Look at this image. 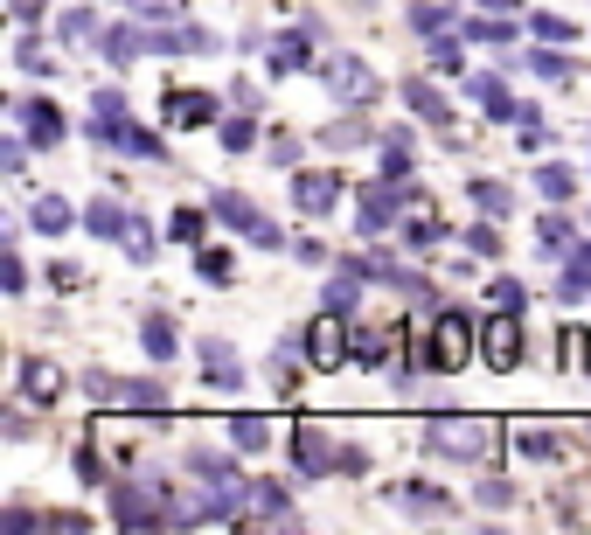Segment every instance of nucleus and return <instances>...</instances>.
<instances>
[{"label": "nucleus", "mask_w": 591, "mask_h": 535, "mask_svg": "<svg viewBox=\"0 0 591 535\" xmlns=\"http://www.w3.org/2000/svg\"><path fill=\"white\" fill-rule=\"evenodd\" d=\"M91 133L105 139V146H119V153H133V160H153V153H160V139L140 133V126L126 119V98H119V91H98V119H91Z\"/></svg>", "instance_id": "1"}, {"label": "nucleus", "mask_w": 591, "mask_h": 535, "mask_svg": "<svg viewBox=\"0 0 591 535\" xmlns=\"http://www.w3.org/2000/svg\"><path fill=\"white\" fill-rule=\"evenodd\" d=\"M487 438H494V424H487V417H473V424H459V417H432V424H425V452L459 459V466H473V459L487 452Z\"/></svg>", "instance_id": "2"}, {"label": "nucleus", "mask_w": 591, "mask_h": 535, "mask_svg": "<svg viewBox=\"0 0 591 535\" xmlns=\"http://www.w3.org/2000/svg\"><path fill=\"white\" fill-rule=\"evenodd\" d=\"M84 397L105 403V410L126 403V410H153V417H167V390H160V383H126V376H105V369L84 376Z\"/></svg>", "instance_id": "3"}, {"label": "nucleus", "mask_w": 591, "mask_h": 535, "mask_svg": "<svg viewBox=\"0 0 591 535\" xmlns=\"http://www.w3.org/2000/svg\"><path fill=\"white\" fill-rule=\"evenodd\" d=\"M112 522H119V529H167V522H188V515L167 508L147 487H112Z\"/></svg>", "instance_id": "4"}, {"label": "nucleus", "mask_w": 591, "mask_h": 535, "mask_svg": "<svg viewBox=\"0 0 591 535\" xmlns=\"http://www.w3.org/2000/svg\"><path fill=\"white\" fill-rule=\"evenodd\" d=\"M404 202H418L404 181H390V174H383V181H369V188L355 195V209H362V237H383V230L397 223V209H404Z\"/></svg>", "instance_id": "5"}, {"label": "nucleus", "mask_w": 591, "mask_h": 535, "mask_svg": "<svg viewBox=\"0 0 591 535\" xmlns=\"http://www.w3.org/2000/svg\"><path fill=\"white\" fill-rule=\"evenodd\" d=\"M425 341H432V369H459V362L473 355V320H466L459 306H445L439 327H432Z\"/></svg>", "instance_id": "6"}, {"label": "nucleus", "mask_w": 591, "mask_h": 535, "mask_svg": "<svg viewBox=\"0 0 591 535\" xmlns=\"http://www.w3.org/2000/svg\"><path fill=\"white\" fill-rule=\"evenodd\" d=\"M320 77H327V91H334L341 105H362V98H376V70H369L362 56H334V63H320Z\"/></svg>", "instance_id": "7"}, {"label": "nucleus", "mask_w": 591, "mask_h": 535, "mask_svg": "<svg viewBox=\"0 0 591 535\" xmlns=\"http://www.w3.org/2000/svg\"><path fill=\"white\" fill-rule=\"evenodd\" d=\"M480 362H487V369H515V362H522V327H515V313H494V320L480 327Z\"/></svg>", "instance_id": "8"}, {"label": "nucleus", "mask_w": 591, "mask_h": 535, "mask_svg": "<svg viewBox=\"0 0 591 535\" xmlns=\"http://www.w3.org/2000/svg\"><path fill=\"white\" fill-rule=\"evenodd\" d=\"M293 202L306 209V216H334V202H341V174H334V167H306V174H293Z\"/></svg>", "instance_id": "9"}, {"label": "nucleus", "mask_w": 591, "mask_h": 535, "mask_svg": "<svg viewBox=\"0 0 591 535\" xmlns=\"http://www.w3.org/2000/svg\"><path fill=\"white\" fill-rule=\"evenodd\" d=\"M404 341V327H348V362H362V369H390V348Z\"/></svg>", "instance_id": "10"}, {"label": "nucleus", "mask_w": 591, "mask_h": 535, "mask_svg": "<svg viewBox=\"0 0 591 535\" xmlns=\"http://www.w3.org/2000/svg\"><path fill=\"white\" fill-rule=\"evenodd\" d=\"M209 216H216L223 230H244V237H258V230H265L258 202H251V195H230V188H216V195H209Z\"/></svg>", "instance_id": "11"}, {"label": "nucleus", "mask_w": 591, "mask_h": 535, "mask_svg": "<svg viewBox=\"0 0 591 535\" xmlns=\"http://www.w3.org/2000/svg\"><path fill=\"white\" fill-rule=\"evenodd\" d=\"M293 466H299V473H306V480H327V473H334L341 459L327 452V438H320L313 424H299V431H293Z\"/></svg>", "instance_id": "12"}, {"label": "nucleus", "mask_w": 591, "mask_h": 535, "mask_svg": "<svg viewBox=\"0 0 591 535\" xmlns=\"http://www.w3.org/2000/svg\"><path fill=\"white\" fill-rule=\"evenodd\" d=\"M63 390H70V383H63V369H49L42 355H28V362H21V397H28V403H56Z\"/></svg>", "instance_id": "13"}, {"label": "nucleus", "mask_w": 591, "mask_h": 535, "mask_svg": "<svg viewBox=\"0 0 591 535\" xmlns=\"http://www.w3.org/2000/svg\"><path fill=\"white\" fill-rule=\"evenodd\" d=\"M14 112H21V133L35 139V146H56V139H63V112H56L49 98H28V105H14Z\"/></svg>", "instance_id": "14"}, {"label": "nucleus", "mask_w": 591, "mask_h": 535, "mask_svg": "<svg viewBox=\"0 0 591 535\" xmlns=\"http://www.w3.org/2000/svg\"><path fill=\"white\" fill-rule=\"evenodd\" d=\"M341 355H348V334L334 327V313H327L320 327H306V362H320V369H334Z\"/></svg>", "instance_id": "15"}, {"label": "nucleus", "mask_w": 591, "mask_h": 535, "mask_svg": "<svg viewBox=\"0 0 591 535\" xmlns=\"http://www.w3.org/2000/svg\"><path fill=\"white\" fill-rule=\"evenodd\" d=\"M126 223H133V216H126L119 202H91V209H84V230L105 237V244H126Z\"/></svg>", "instance_id": "16"}, {"label": "nucleus", "mask_w": 591, "mask_h": 535, "mask_svg": "<svg viewBox=\"0 0 591 535\" xmlns=\"http://www.w3.org/2000/svg\"><path fill=\"white\" fill-rule=\"evenodd\" d=\"M98 49H105L112 63H140V56L153 49V35H140V28H105V35H98Z\"/></svg>", "instance_id": "17"}, {"label": "nucleus", "mask_w": 591, "mask_h": 535, "mask_svg": "<svg viewBox=\"0 0 591 535\" xmlns=\"http://www.w3.org/2000/svg\"><path fill=\"white\" fill-rule=\"evenodd\" d=\"M188 473H202L209 487H230V494H251V487H244V473H237V466H223L216 452H188Z\"/></svg>", "instance_id": "18"}, {"label": "nucleus", "mask_w": 591, "mask_h": 535, "mask_svg": "<svg viewBox=\"0 0 591 535\" xmlns=\"http://www.w3.org/2000/svg\"><path fill=\"white\" fill-rule=\"evenodd\" d=\"M251 515H265V522H293V494H286L279 480H258V487H251Z\"/></svg>", "instance_id": "19"}, {"label": "nucleus", "mask_w": 591, "mask_h": 535, "mask_svg": "<svg viewBox=\"0 0 591 535\" xmlns=\"http://www.w3.org/2000/svg\"><path fill=\"white\" fill-rule=\"evenodd\" d=\"M140 341H147V355H153V362H174V348H181V334H174V320H167V313H147Z\"/></svg>", "instance_id": "20"}, {"label": "nucleus", "mask_w": 591, "mask_h": 535, "mask_svg": "<svg viewBox=\"0 0 591 535\" xmlns=\"http://www.w3.org/2000/svg\"><path fill=\"white\" fill-rule=\"evenodd\" d=\"M473 98L487 105V119H522V98H508L501 77H473Z\"/></svg>", "instance_id": "21"}, {"label": "nucleus", "mask_w": 591, "mask_h": 535, "mask_svg": "<svg viewBox=\"0 0 591 535\" xmlns=\"http://www.w3.org/2000/svg\"><path fill=\"white\" fill-rule=\"evenodd\" d=\"M167 112H174L181 126H209V119H216V98H209V91H174Z\"/></svg>", "instance_id": "22"}, {"label": "nucleus", "mask_w": 591, "mask_h": 535, "mask_svg": "<svg viewBox=\"0 0 591 535\" xmlns=\"http://www.w3.org/2000/svg\"><path fill=\"white\" fill-rule=\"evenodd\" d=\"M320 299H327V313H355V299H362V271H334V278H327V292H320Z\"/></svg>", "instance_id": "23"}, {"label": "nucleus", "mask_w": 591, "mask_h": 535, "mask_svg": "<svg viewBox=\"0 0 591 535\" xmlns=\"http://www.w3.org/2000/svg\"><path fill=\"white\" fill-rule=\"evenodd\" d=\"M404 105H411L418 119H432V126H445V119H452V112H445V98L425 84V77H411V84H404Z\"/></svg>", "instance_id": "24"}, {"label": "nucleus", "mask_w": 591, "mask_h": 535, "mask_svg": "<svg viewBox=\"0 0 591 535\" xmlns=\"http://www.w3.org/2000/svg\"><path fill=\"white\" fill-rule=\"evenodd\" d=\"M35 230H42V237H63V230H77L70 202H63V195H42V202H35Z\"/></svg>", "instance_id": "25"}, {"label": "nucleus", "mask_w": 591, "mask_h": 535, "mask_svg": "<svg viewBox=\"0 0 591 535\" xmlns=\"http://www.w3.org/2000/svg\"><path fill=\"white\" fill-rule=\"evenodd\" d=\"M557 299H591V244L571 251V271L557 278Z\"/></svg>", "instance_id": "26"}, {"label": "nucleus", "mask_w": 591, "mask_h": 535, "mask_svg": "<svg viewBox=\"0 0 591 535\" xmlns=\"http://www.w3.org/2000/svg\"><path fill=\"white\" fill-rule=\"evenodd\" d=\"M265 63H272V70H279V77H293V70H306V35H279V42H272V56H265Z\"/></svg>", "instance_id": "27"}, {"label": "nucleus", "mask_w": 591, "mask_h": 535, "mask_svg": "<svg viewBox=\"0 0 591 535\" xmlns=\"http://www.w3.org/2000/svg\"><path fill=\"white\" fill-rule=\"evenodd\" d=\"M404 508H411V515H425V522H432V515H445V508H452V501H445L439 487H425V480H411V487H404Z\"/></svg>", "instance_id": "28"}, {"label": "nucleus", "mask_w": 591, "mask_h": 535, "mask_svg": "<svg viewBox=\"0 0 591 535\" xmlns=\"http://www.w3.org/2000/svg\"><path fill=\"white\" fill-rule=\"evenodd\" d=\"M536 188H543V195H550V202H571V188H578V174H571V167H557V160H550V167H536Z\"/></svg>", "instance_id": "29"}, {"label": "nucleus", "mask_w": 591, "mask_h": 535, "mask_svg": "<svg viewBox=\"0 0 591 535\" xmlns=\"http://www.w3.org/2000/svg\"><path fill=\"white\" fill-rule=\"evenodd\" d=\"M230 438H237L244 452H265V445H272V424H265V417H230Z\"/></svg>", "instance_id": "30"}, {"label": "nucleus", "mask_w": 591, "mask_h": 535, "mask_svg": "<svg viewBox=\"0 0 591 535\" xmlns=\"http://www.w3.org/2000/svg\"><path fill=\"white\" fill-rule=\"evenodd\" d=\"M515 438H522V452H529V459H557V445H564V438H557V431H543V424H522Z\"/></svg>", "instance_id": "31"}, {"label": "nucleus", "mask_w": 591, "mask_h": 535, "mask_svg": "<svg viewBox=\"0 0 591 535\" xmlns=\"http://www.w3.org/2000/svg\"><path fill=\"white\" fill-rule=\"evenodd\" d=\"M195 271H202L209 285H230V278H237V258H230V251H202V258H195Z\"/></svg>", "instance_id": "32"}, {"label": "nucleus", "mask_w": 591, "mask_h": 535, "mask_svg": "<svg viewBox=\"0 0 591 535\" xmlns=\"http://www.w3.org/2000/svg\"><path fill=\"white\" fill-rule=\"evenodd\" d=\"M557 49H564V42H557ZM557 49H536V56H529V70H536V77H550V84H564V77H571V56H557Z\"/></svg>", "instance_id": "33"}, {"label": "nucleus", "mask_w": 591, "mask_h": 535, "mask_svg": "<svg viewBox=\"0 0 591 535\" xmlns=\"http://www.w3.org/2000/svg\"><path fill=\"white\" fill-rule=\"evenodd\" d=\"M473 209L480 216H508V188L501 181H473Z\"/></svg>", "instance_id": "34"}, {"label": "nucleus", "mask_w": 591, "mask_h": 535, "mask_svg": "<svg viewBox=\"0 0 591 535\" xmlns=\"http://www.w3.org/2000/svg\"><path fill=\"white\" fill-rule=\"evenodd\" d=\"M543 251H578V237H571V216H543Z\"/></svg>", "instance_id": "35"}, {"label": "nucleus", "mask_w": 591, "mask_h": 535, "mask_svg": "<svg viewBox=\"0 0 591 535\" xmlns=\"http://www.w3.org/2000/svg\"><path fill=\"white\" fill-rule=\"evenodd\" d=\"M383 174H390V181H411V139H404V133L383 146Z\"/></svg>", "instance_id": "36"}, {"label": "nucleus", "mask_w": 591, "mask_h": 535, "mask_svg": "<svg viewBox=\"0 0 591 535\" xmlns=\"http://www.w3.org/2000/svg\"><path fill=\"white\" fill-rule=\"evenodd\" d=\"M56 35H63V42H84V35H98V21H91V7H70V14L56 21Z\"/></svg>", "instance_id": "37"}, {"label": "nucleus", "mask_w": 591, "mask_h": 535, "mask_svg": "<svg viewBox=\"0 0 591 535\" xmlns=\"http://www.w3.org/2000/svg\"><path fill=\"white\" fill-rule=\"evenodd\" d=\"M202 223H209L202 209H181V216L167 223V237H174V244H202Z\"/></svg>", "instance_id": "38"}, {"label": "nucleus", "mask_w": 591, "mask_h": 535, "mask_svg": "<svg viewBox=\"0 0 591 535\" xmlns=\"http://www.w3.org/2000/svg\"><path fill=\"white\" fill-rule=\"evenodd\" d=\"M439 237H445V230L432 223V216H411V223H404V244H411V251H432Z\"/></svg>", "instance_id": "39"}, {"label": "nucleus", "mask_w": 591, "mask_h": 535, "mask_svg": "<svg viewBox=\"0 0 591 535\" xmlns=\"http://www.w3.org/2000/svg\"><path fill=\"white\" fill-rule=\"evenodd\" d=\"M293 376H299V348L286 341V348H272V383H279V390H293Z\"/></svg>", "instance_id": "40"}, {"label": "nucleus", "mask_w": 591, "mask_h": 535, "mask_svg": "<svg viewBox=\"0 0 591 535\" xmlns=\"http://www.w3.org/2000/svg\"><path fill=\"white\" fill-rule=\"evenodd\" d=\"M466 251H473V258H494V251H501V230H494V223H473V230H466Z\"/></svg>", "instance_id": "41"}, {"label": "nucleus", "mask_w": 591, "mask_h": 535, "mask_svg": "<svg viewBox=\"0 0 591 535\" xmlns=\"http://www.w3.org/2000/svg\"><path fill=\"white\" fill-rule=\"evenodd\" d=\"M126 258H140V265H147V258H153V230H147V223H140V216L126 223Z\"/></svg>", "instance_id": "42"}, {"label": "nucleus", "mask_w": 591, "mask_h": 535, "mask_svg": "<svg viewBox=\"0 0 591 535\" xmlns=\"http://www.w3.org/2000/svg\"><path fill=\"white\" fill-rule=\"evenodd\" d=\"M432 70H439V77H459V42H452V35L432 42Z\"/></svg>", "instance_id": "43"}, {"label": "nucleus", "mask_w": 591, "mask_h": 535, "mask_svg": "<svg viewBox=\"0 0 591 535\" xmlns=\"http://www.w3.org/2000/svg\"><path fill=\"white\" fill-rule=\"evenodd\" d=\"M251 139H258V126H251V119H223V146H230V153H244Z\"/></svg>", "instance_id": "44"}, {"label": "nucleus", "mask_w": 591, "mask_h": 535, "mask_svg": "<svg viewBox=\"0 0 591 535\" xmlns=\"http://www.w3.org/2000/svg\"><path fill=\"white\" fill-rule=\"evenodd\" d=\"M369 139V126L362 119H341V126H327V146H362Z\"/></svg>", "instance_id": "45"}, {"label": "nucleus", "mask_w": 591, "mask_h": 535, "mask_svg": "<svg viewBox=\"0 0 591 535\" xmlns=\"http://www.w3.org/2000/svg\"><path fill=\"white\" fill-rule=\"evenodd\" d=\"M494 313H522V285L515 278H494Z\"/></svg>", "instance_id": "46"}, {"label": "nucleus", "mask_w": 591, "mask_h": 535, "mask_svg": "<svg viewBox=\"0 0 591 535\" xmlns=\"http://www.w3.org/2000/svg\"><path fill=\"white\" fill-rule=\"evenodd\" d=\"M411 21H418V28L432 35V28H445V21H452V7H439V0H425V7H411Z\"/></svg>", "instance_id": "47"}, {"label": "nucleus", "mask_w": 591, "mask_h": 535, "mask_svg": "<svg viewBox=\"0 0 591 535\" xmlns=\"http://www.w3.org/2000/svg\"><path fill=\"white\" fill-rule=\"evenodd\" d=\"M529 28H536V35H543V42H571V21H557V14H536V21H529Z\"/></svg>", "instance_id": "48"}, {"label": "nucleus", "mask_w": 591, "mask_h": 535, "mask_svg": "<svg viewBox=\"0 0 591 535\" xmlns=\"http://www.w3.org/2000/svg\"><path fill=\"white\" fill-rule=\"evenodd\" d=\"M508 35H515L508 21H473V42H508Z\"/></svg>", "instance_id": "49"}, {"label": "nucleus", "mask_w": 591, "mask_h": 535, "mask_svg": "<svg viewBox=\"0 0 591 535\" xmlns=\"http://www.w3.org/2000/svg\"><path fill=\"white\" fill-rule=\"evenodd\" d=\"M0 167H7V174H21V167H28V146H21V139H7V146H0Z\"/></svg>", "instance_id": "50"}, {"label": "nucleus", "mask_w": 591, "mask_h": 535, "mask_svg": "<svg viewBox=\"0 0 591 535\" xmlns=\"http://www.w3.org/2000/svg\"><path fill=\"white\" fill-rule=\"evenodd\" d=\"M480 501H487V508H508V501H515V487H508V480H487V487H480Z\"/></svg>", "instance_id": "51"}, {"label": "nucleus", "mask_w": 591, "mask_h": 535, "mask_svg": "<svg viewBox=\"0 0 591 535\" xmlns=\"http://www.w3.org/2000/svg\"><path fill=\"white\" fill-rule=\"evenodd\" d=\"M98 473H105V466H98V452H91V445H77V480H98Z\"/></svg>", "instance_id": "52"}, {"label": "nucleus", "mask_w": 591, "mask_h": 535, "mask_svg": "<svg viewBox=\"0 0 591 535\" xmlns=\"http://www.w3.org/2000/svg\"><path fill=\"white\" fill-rule=\"evenodd\" d=\"M7 7H14V21H35L42 14V0H7Z\"/></svg>", "instance_id": "53"}, {"label": "nucleus", "mask_w": 591, "mask_h": 535, "mask_svg": "<svg viewBox=\"0 0 591 535\" xmlns=\"http://www.w3.org/2000/svg\"><path fill=\"white\" fill-rule=\"evenodd\" d=\"M585 369H591V327H585Z\"/></svg>", "instance_id": "54"}, {"label": "nucleus", "mask_w": 591, "mask_h": 535, "mask_svg": "<svg viewBox=\"0 0 591 535\" xmlns=\"http://www.w3.org/2000/svg\"><path fill=\"white\" fill-rule=\"evenodd\" d=\"M480 7H515V0H480Z\"/></svg>", "instance_id": "55"}]
</instances>
